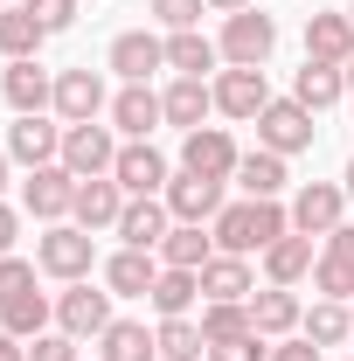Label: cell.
Listing matches in <instances>:
<instances>
[{
    "label": "cell",
    "mask_w": 354,
    "mask_h": 361,
    "mask_svg": "<svg viewBox=\"0 0 354 361\" xmlns=\"http://www.w3.org/2000/svg\"><path fill=\"white\" fill-rule=\"evenodd\" d=\"M97 111H111L104 77H97V70H63V77H56V118H63V126H90Z\"/></svg>",
    "instance_id": "obj_12"
},
{
    "label": "cell",
    "mask_w": 354,
    "mask_h": 361,
    "mask_svg": "<svg viewBox=\"0 0 354 361\" xmlns=\"http://www.w3.org/2000/svg\"><path fill=\"white\" fill-rule=\"evenodd\" d=\"M236 180H243V195H250V202H278L292 174H285V153L257 146V153H243V160H236Z\"/></svg>",
    "instance_id": "obj_25"
},
{
    "label": "cell",
    "mask_w": 354,
    "mask_h": 361,
    "mask_svg": "<svg viewBox=\"0 0 354 361\" xmlns=\"http://www.w3.org/2000/svg\"><path fill=\"white\" fill-rule=\"evenodd\" d=\"M28 361H77V341L56 326V334H35V348H28Z\"/></svg>",
    "instance_id": "obj_42"
},
{
    "label": "cell",
    "mask_w": 354,
    "mask_h": 361,
    "mask_svg": "<svg viewBox=\"0 0 354 361\" xmlns=\"http://www.w3.org/2000/svg\"><path fill=\"white\" fill-rule=\"evenodd\" d=\"M312 285H319V299H341V306L354 299V271L334 264V257H319V264H312Z\"/></svg>",
    "instance_id": "obj_37"
},
{
    "label": "cell",
    "mask_w": 354,
    "mask_h": 361,
    "mask_svg": "<svg viewBox=\"0 0 354 361\" xmlns=\"http://www.w3.org/2000/svg\"><path fill=\"white\" fill-rule=\"evenodd\" d=\"M111 70H118L126 84H146L153 70H167V42L146 35V28H126V35L111 42Z\"/></svg>",
    "instance_id": "obj_21"
},
{
    "label": "cell",
    "mask_w": 354,
    "mask_h": 361,
    "mask_svg": "<svg viewBox=\"0 0 354 361\" xmlns=\"http://www.w3.org/2000/svg\"><path fill=\"white\" fill-rule=\"evenodd\" d=\"M326 257H334V264H348V271H354V223L326 229Z\"/></svg>",
    "instance_id": "obj_43"
},
{
    "label": "cell",
    "mask_w": 354,
    "mask_h": 361,
    "mask_svg": "<svg viewBox=\"0 0 354 361\" xmlns=\"http://www.w3.org/2000/svg\"><path fill=\"white\" fill-rule=\"evenodd\" d=\"M153 348H160V361H209V334H202V319H160Z\"/></svg>",
    "instance_id": "obj_31"
},
{
    "label": "cell",
    "mask_w": 354,
    "mask_h": 361,
    "mask_svg": "<svg viewBox=\"0 0 354 361\" xmlns=\"http://www.w3.org/2000/svg\"><path fill=\"white\" fill-rule=\"evenodd\" d=\"M341 180H348V202H354V160H348V174H341Z\"/></svg>",
    "instance_id": "obj_48"
},
{
    "label": "cell",
    "mask_w": 354,
    "mask_h": 361,
    "mask_svg": "<svg viewBox=\"0 0 354 361\" xmlns=\"http://www.w3.org/2000/svg\"><path fill=\"white\" fill-rule=\"evenodd\" d=\"M299 326H306V341H312V348H341V341L354 334V313L341 306V299H319V306H312Z\"/></svg>",
    "instance_id": "obj_35"
},
{
    "label": "cell",
    "mask_w": 354,
    "mask_h": 361,
    "mask_svg": "<svg viewBox=\"0 0 354 361\" xmlns=\"http://www.w3.org/2000/svg\"><path fill=\"white\" fill-rule=\"evenodd\" d=\"M250 292H257V278H250V264L243 257H209L202 264V299H222V306H250Z\"/></svg>",
    "instance_id": "obj_22"
},
{
    "label": "cell",
    "mask_w": 354,
    "mask_h": 361,
    "mask_svg": "<svg viewBox=\"0 0 354 361\" xmlns=\"http://www.w3.org/2000/svg\"><path fill=\"white\" fill-rule=\"evenodd\" d=\"M348 361H354V355H348Z\"/></svg>",
    "instance_id": "obj_54"
},
{
    "label": "cell",
    "mask_w": 354,
    "mask_h": 361,
    "mask_svg": "<svg viewBox=\"0 0 354 361\" xmlns=\"http://www.w3.org/2000/svg\"><path fill=\"white\" fill-rule=\"evenodd\" d=\"M222 257H250V250H271L278 236H292V209L278 202H229L216 223H209Z\"/></svg>",
    "instance_id": "obj_1"
},
{
    "label": "cell",
    "mask_w": 354,
    "mask_h": 361,
    "mask_svg": "<svg viewBox=\"0 0 354 361\" xmlns=\"http://www.w3.org/2000/svg\"><path fill=\"white\" fill-rule=\"evenodd\" d=\"M153 126H167V111H160V90L126 84L118 97H111V133H126V139H153Z\"/></svg>",
    "instance_id": "obj_20"
},
{
    "label": "cell",
    "mask_w": 354,
    "mask_h": 361,
    "mask_svg": "<svg viewBox=\"0 0 354 361\" xmlns=\"http://www.w3.org/2000/svg\"><path fill=\"white\" fill-rule=\"evenodd\" d=\"M202 334H209V348H216V341L257 334V326H250V306H222V299H202Z\"/></svg>",
    "instance_id": "obj_36"
},
{
    "label": "cell",
    "mask_w": 354,
    "mask_h": 361,
    "mask_svg": "<svg viewBox=\"0 0 354 361\" xmlns=\"http://www.w3.org/2000/svg\"><path fill=\"white\" fill-rule=\"evenodd\" d=\"M264 104H271L264 70H222V77H216V111H222V118H250V126H257Z\"/></svg>",
    "instance_id": "obj_15"
},
{
    "label": "cell",
    "mask_w": 354,
    "mask_h": 361,
    "mask_svg": "<svg viewBox=\"0 0 354 361\" xmlns=\"http://www.w3.org/2000/svg\"><path fill=\"white\" fill-rule=\"evenodd\" d=\"M84 7H90V0H84Z\"/></svg>",
    "instance_id": "obj_53"
},
{
    "label": "cell",
    "mask_w": 354,
    "mask_h": 361,
    "mask_svg": "<svg viewBox=\"0 0 354 361\" xmlns=\"http://www.w3.org/2000/svg\"><path fill=\"white\" fill-rule=\"evenodd\" d=\"M326 355V348H312L306 334H299V341H292V334H285V341H278V348H271V361H319Z\"/></svg>",
    "instance_id": "obj_44"
},
{
    "label": "cell",
    "mask_w": 354,
    "mask_h": 361,
    "mask_svg": "<svg viewBox=\"0 0 354 361\" xmlns=\"http://www.w3.org/2000/svg\"><path fill=\"white\" fill-rule=\"evenodd\" d=\"M14 236H21V216L0 202V257H14Z\"/></svg>",
    "instance_id": "obj_45"
},
{
    "label": "cell",
    "mask_w": 354,
    "mask_h": 361,
    "mask_svg": "<svg viewBox=\"0 0 354 361\" xmlns=\"http://www.w3.org/2000/svg\"><path fill=\"white\" fill-rule=\"evenodd\" d=\"M0 90H7V104H14L21 118H35V111H49V104H56V77H49L35 56H28V63H7Z\"/></svg>",
    "instance_id": "obj_18"
},
{
    "label": "cell",
    "mask_w": 354,
    "mask_h": 361,
    "mask_svg": "<svg viewBox=\"0 0 354 361\" xmlns=\"http://www.w3.org/2000/svg\"><path fill=\"white\" fill-rule=\"evenodd\" d=\"M348 21H354V7H348Z\"/></svg>",
    "instance_id": "obj_52"
},
{
    "label": "cell",
    "mask_w": 354,
    "mask_h": 361,
    "mask_svg": "<svg viewBox=\"0 0 354 361\" xmlns=\"http://www.w3.org/2000/svg\"><path fill=\"white\" fill-rule=\"evenodd\" d=\"M126 202H133V195H126L111 174H90V180H77V209H70V223L90 229V236H97V229H118Z\"/></svg>",
    "instance_id": "obj_10"
},
{
    "label": "cell",
    "mask_w": 354,
    "mask_h": 361,
    "mask_svg": "<svg viewBox=\"0 0 354 361\" xmlns=\"http://www.w3.org/2000/svg\"><path fill=\"white\" fill-rule=\"evenodd\" d=\"M21 209L35 216V223H70V209H77V174L56 160V167H35V174L21 180Z\"/></svg>",
    "instance_id": "obj_4"
},
{
    "label": "cell",
    "mask_w": 354,
    "mask_h": 361,
    "mask_svg": "<svg viewBox=\"0 0 354 361\" xmlns=\"http://www.w3.org/2000/svg\"><path fill=\"white\" fill-rule=\"evenodd\" d=\"M348 90H354V56H348Z\"/></svg>",
    "instance_id": "obj_50"
},
{
    "label": "cell",
    "mask_w": 354,
    "mask_h": 361,
    "mask_svg": "<svg viewBox=\"0 0 354 361\" xmlns=\"http://www.w3.org/2000/svg\"><path fill=\"white\" fill-rule=\"evenodd\" d=\"M209 361H271V341L264 334H236V341H216Z\"/></svg>",
    "instance_id": "obj_38"
},
{
    "label": "cell",
    "mask_w": 354,
    "mask_h": 361,
    "mask_svg": "<svg viewBox=\"0 0 354 361\" xmlns=\"http://www.w3.org/2000/svg\"><path fill=\"white\" fill-rule=\"evenodd\" d=\"M42 42H49V28L35 21V7H7V14H0V56H7V63H28Z\"/></svg>",
    "instance_id": "obj_30"
},
{
    "label": "cell",
    "mask_w": 354,
    "mask_h": 361,
    "mask_svg": "<svg viewBox=\"0 0 354 361\" xmlns=\"http://www.w3.org/2000/svg\"><path fill=\"white\" fill-rule=\"evenodd\" d=\"M306 56H312V63H341V70H348V56H354L348 7H341V14H312V21H306Z\"/></svg>",
    "instance_id": "obj_23"
},
{
    "label": "cell",
    "mask_w": 354,
    "mask_h": 361,
    "mask_svg": "<svg viewBox=\"0 0 354 361\" xmlns=\"http://www.w3.org/2000/svg\"><path fill=\"white\" fill-rule=\"evenodd\" d=\"M299 319H306V306H299V292H292V285H264V292H250V326H257L264 341L299 334Z\"/></svg>",
    "instance_id": "obj_17"
},
{
    "label": "cell",
    "mask_w": 354,
    "mask_h": 361,
    "mask_svg": "<svg viewBox=\"0 0 354 361\" xmlns=\"http://www.w3.org/2000/svg\"><path fill=\"white\" fill-rule=\"evenodd\" d=\"M0 361H28V348H21V341H14L7 326H0Z\"/></svg>",
    "instance_id": "obj_46"
},
{
    "label": "cell",
    "mask_w": 354,
    "mask_h": 361,
    "mask_svg": "<svg viewBox=\"0 0 354 361\" xmlns=\"http://www.w3.org/2000/svg\"><path fill=\"white\" fill-rule=\"evenodd\" d=\"M56 326L70 341H97L111 326V292H90V278H77L70 292H56Z\"/></svg>",
    "instance_id": "obj_7"
},
{
    "label": "cell",
    "mask_w": 354,
    "mask_h": 361,
    "mask_svg": "<svg viewBox=\"0 0 354 361\" xmlns=\"http://www.w3.org/2000/svg\"><path fill=\"white\" fill-rule=\"evenodd\" d=\"M97 355L104 361H153L160 348H153V334H146L139 319H111V326L97 334Z\"/></svg>",
    "instance_id": "obj_33"
},
{
    "label": "cell",
    "mask_w": 354,
    "mask_h": 361,
    "mask_svg": "<svg viewBox=\"0 0 354 361\" xmlns=\"http://www.w3.org/2000/svg\"><path fill=\"white\" fill-rule=\"evenodd\" d=\"M153 313L160 319H188V306L202 299V271H174V264H160V278H153Z\"/></svg>",
    "instance_id": "obj_26"
},
{
    "label": "cell",
    "mask_w": 354,
    "mask_h": 361,
    "mask_svg": "<svg viewBox=\"0 0 354 361\" xmlns=\"http://www.w3.org/2000/svg\"><path fill=\"white\" fill-rule=\"evenodd\" d=\"M222 63V49L202 35V28H181V35H167V70L174 77H209Z\"/></svg>",
    "instance_id": "obj_28"
},
{
    "label": "cell",
    "mask_w": 354,
    "mask_h": 361,
    "mask_svg": "<svg viewBox=\"0 0 354 361\" xmlns=\"http://www.w3.org/2000/svg\"><path fill=\"white\" fill-rule=\"evenodd\" d=\"M160 111H167V126L195 133V126L216 111V84H209V77H174V84L160 90Z\"/></svg>",
    "instance_id": "obj_19"
},
{
    "label": "cell",
    "mask_w": 354,
    "mask_h": 361,
    "mask_svg": "<svg viewBox=\"0 0 354 361\" xmlns=\"http://www.w3.org/2000/svg\"><path fill=\"white\" fill-rule=\"evenodd\" d=\"M0 14H7V0H0Z\"/></svg>",
    "instance_id": "obj_51"
},
{
    "label": "cell",
    "mask_w": 354,
    "mask_h": 361,
    "mask_svg": "<svg viewBox=\"0 0 354 361\" xmlns=\"http://www.w3.org/2000/svg\"><path fill=\"white\" fill-rule=\"evenodd\" d=\"M35 271L42 264H28V257H0V306L21 299V292H35Z\"/></svg>",
    "instance_id": "obj_40"
},
{
    "label": "cell",
    "mask_w": 354,
    "mask_h": 361,
    "mask_svg": "<svg viewBox=\"0 0 354 361\" xmlns=\"http://www.w3.org/2000/svg\"><path fill=\"white\" fill-rule=\"evenodd\" d=\"M312 264H319V257H312V236H299V229H292V236H278V243L264 250L271 285H299V278H312Z\"/></svg>",
    "instance_id": "obj_29"
},
{
    "label": "cell",
    "mask_w": 354,
    "mask_h": 361,
    "mask_svg": "<svg viewBox=\"0 0 354 361\" xmlns=\"http://www.w3.org/2000/svg\"><path fill=\"white\" fill-rule=\"evenodd\" d=\"M202 7H209V0H153V21H160L167 35H181V28L202 21Z\"/></svg>",
    "instance_id": "obj_39"
},
{
    "label": "cell",
    "mask_w": 354,
    "mask_h": 361,
    "mask_svg": "<svg viewBox=\"0 0 354 361\" xmlns=\"http://www.w3.org/2000/svg\"><path fill=\"white\" fill-rule=\"evenodd\" d=\"M222 63H229V70H264L271 63V49H278V21H271V14H250V7H243V14H222Z\"/></svg>",
    "instance_id": "obj_2"
},
{
    "label": "cell",
    "mask_w": 354,
    "mask_h": 361,
    "mask_svg": "<svg viewBox=\"0 0 354 361\" xmlns=\"http://www.w3.org/2000/svg\"><path fill=\"white\" fill-rule=\"evenodd\" d=\"M236 139L222 133V126H195V133H181V167L188 174H209V180H236Z\"/></svg>",
    "instance_id": "obj_8"
},
{
    "label": "cell",
    "mask_w": 354,
    "mask_h": 361,
    "mask_svg": "<svg viewBox=\"0 0 354 361\" xmlns=\"http://www.w3.org/2000/svg\"><path fill=\"white\" fill-rule=\"evenodd\" d=\"M111 180H118L126 195H167L174 167H167V153H160L153 139H126L118 160H111Z\"/></svg>",
    "instance_id": "obj_5"
},
{
    "label": "cell",
    "mask_w": 354,
    "mask_h": 361,
    "mask_svg": "<svg viewBox=\"0 0 354 361\" xmlns=\"http://www.w3.org/2000/svg\"><path fill=\"white\" fill-rule=\"evenodd\" d=\"M111 160H118V139H111V126H63V167L77 180H90V174H111Z\"/></svg>",
    "instance_id": "obj_9"
},
{
    "label": "cell",
    "mask_w": 354,
    "mask_h": 361,
    "mask_svg": "<svg viewBox=\"0 0 354 361\" xmlns=\"http://www.w3.org/2000/svg\"><path fill=\"white\" fill-rule=\"evenodd\" d=\"M7 160H21L28 174H35V167H56V160H63V126H49L42 111H35V118H14V126H7Z\"/></svg>",
    "instance_id": "obj_13"
},
{
    "label": "cell",
    "mask_w": 354,
    "mask_h": 361,
    "mask_svg": "<svg viewBox=\"0 0 354 361\" xmlns=\"http://www.w3.org/2000/svg\"><path fill=\"white\" fill-rule=\"evenodd\" d=\"M49 319H56V306H49L42 292H21V299H7V306H0V326H7L14 341H35V334H49Z\"/></svg>",
    "instance_id": "obj_34"
},
{
    "label": "cell",
    "mask_w": 354,
    "mask_h": 361,
    "mask_svg": "<svg viewBox=\"0 0 354 361\" xmlns=\"http://www.w3.org/2000/svg\"><path fill=\"white\" fill-rule=\"evenodd\" d=\"M28 7H35V21H42L49 35H63V28L84 14V0H28Z\"/></svg>",
    "instance_id": "obj_41"
},
{
    "label": "cell",
    "mask_w": 354,
    "mask_h": 361,
    "mask_svg": "<svg viewBox=\"0 0 354 361\" xmlns=\"http://www.w3.org/2000/svg\"><path fill=\"white\" fill-rule=\"evenodd\" d=\"M0 188H7V146H0Z\"/></svg>",
    "instance_id": "obj_49"
},
{
    "label": "cell",
    "mask_w": 354,
    "mask_h": 361,
    "mask_svg": "<svg viewBox=\"0 0 354 361\" xmlns=\"http://www.w3.org/2000/svg\"><path fill=\"white\" fill-rule=\"evenodd\" d=\"M153 278H160L153 250H118V257L104 264V285H111V299H146V292H153Z\"/></svg>",
    "instance_id": "obj_27"
},
{
    "label": "cell",
    "mask_w": 354,
    "mask_h": 361,
    "mask_svg": "<svg viewBox=\"0 0 354 361\" xmlns=\"http://www.w3.org/2000/svg\"><path fill=\"white\" fill-rule=\"evenodd\" d=\"M167 229H174V216H167V202H160V195H133V202H126V216H118L126 250H160V243H167Z\"/></svg>",
    "instance_id": "obj_16"
},
{
    "label": "cell",
    "mask_w": 354,
    "mask_h": 361,
    "mask_svg": "<svg viewBox=\"0 0 354 361\" xmlns=\"http://www.w3.org/2000/svg\"><path fill=\"white\" fill-rule=\"evenodd\" d=\"M209 257H216V236H202V223H174L167 243H160V264H174V271H202Z\"/></svg>",
    "instance_id": "obj_32"
},
{
    "label": "cell",
    "mask_w": 354,
    "mask_h": 361,
    "mask_svg": "<svg viewBox=\"0 0 354 361\" xmlns=\"http://www.w3.org/2000/svg\"><path fill=\"white\" fill-rule=\"evenodd\" d=\"M35 264L49 271V278H63V285H77V278H90V264H97V236L77 223H49V236L35 243Z\"/></svg>",
    "instance_id": "obj_3"
},
{
    "label": "cell",
    "mask_w": 354,
    "mask_h": 361,
    "mask_svg": "<svg viewBox=\"0 0 354 361\" xmlns=\"http://www.w3.org/2000/svg\"><path fill=\"white\" fill-rule=\"evenodd\" d=\"M341 209H348V188L306 180V188L292 195V229H299V236H326V229H341Z\"/></svg>",
    "instance_id": "obj_14"
},
{
    "label": "cell",
    "mask_w": 354,
    "mask_h": 361,
    "mask_svg": "<svg viewBox=\"0 0 354 361\" xmlns=\"http://www.w3.org/2000/svg\"><path fill=\"white\" fill-rule=\"evenodd\" d=\"M160 202H167V216H174V223H216V216H222V180L188 174V167H181V174L167 180V195H160Z\"/></svg>",
    "instance_id": "obj_11"
},
{
    "label": "cell",
    "mask_w": 354,
    "mask_h": 361,
    "mask_svg": "<svg viewBox=\"0 0 354 361\" xmlns=\"http://www.w3.org/2000/svg\"><path fill=\"white\" fill-rule=\"evenodd\" d=\"M209 7H216V14H243L250 0H209Z\"/></svg>",
    "instance_id": "obj_47"
},
{
    "label": "cell",
    "mask_w": 354,
    "mask_h": 361,
    "mask_svg": "<svg viewBox=\"0 0 354 361\" xmlns=\"http://www.w3.org/2000/svg\"><path fill=\"white\" fill-rule=\"evenodd\" d=\"M292 97H299L306 111H326V104L348 97V70H341V63H312V56H306V70L292 77Z\"/></svg>",
    "instance_id": "obj_24"
},
{
    "label": "cell",
    "mask_w": 354,
    "mask_h": 361,
    "mask_svg": "<svg viewBox=\"0 0 354 361\" xmlns=\"http://www.w3.org/2000/svg\"><path fill=\"white\" fill-rule=\"evenodd\" d=\"M257 146H271V153H306L312 146V111L299 104V97H271L264 111H257Z\"/></svg>",
    "instance_id": "obj_6"
}]
</instances>
